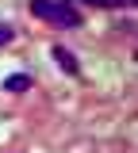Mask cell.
Masks as SVG:
<instances>
[{"mask_svg":"<svg viewBox=\"0 0 138 153\" xmlns=\"http://www.w3.org/2000/svg\"><path fill=\"white\" fill-rule=\"evenodd\" d=\"M27 88H31V76L27 73H12L4 80V92H27Z\"/></svg>","mask_w":138,"mask_h":153,"instance_id":"cell-3","label":"cell"},{"mask_svg":"<svg viewBox=\"0 0 138 153\" xmlns=\"http://www.w3.org/2000/svg\"><path fill=\"white\" fill-rule=\"evenodd\" d=\"M12 38H16V31H12V27H8V23H0V46H8V42H12Z\"/></svg>","mask_w":138,"mask_h":153,"instance_id":"cell-4","label":"cell"},{"mask_svg":"<svg viewBox=\"0 0 138 153\" xmlns=\"http://www.w3.org/2000/svg\"><path fill=\"white\" fill-rule=\"evenodd\" d=\"M31 16H39L50 27H81V16L65 0H31Z\"/></svg>","mask_w":138,"mask_h":153,"instance_id":"cell-1","label":"cell"},{"mask_svg":"<svg viewBox=\"0 0 138 153\" xmlns=\"http://www.w3.org/2000/svg\"><path fill=\"white\" fill-rule=\"evenodd\" d=\"M54 61H58V65H61V69H65V73H69V76H77V73H81V65H77V57L69 54V50H65V46H54Z\"/></svg>","mask_w":138,"mask_h":153,"instance_id":"cell-2","label":"cell"},{"mask_svg":"<svg viewBox=\"0 0 138 153\" xmlns=\"http://www.w3.org/2000/svg\"><path fill=\"white\" fill-rule=\"evenodd\" d=\"M88 4H107V8H119L123 0H88Z\"/></svg>","mask_w":138,"mask_h":153,"instance_id":"cell-5","label":"cell"}]
</instances>
